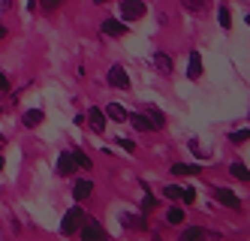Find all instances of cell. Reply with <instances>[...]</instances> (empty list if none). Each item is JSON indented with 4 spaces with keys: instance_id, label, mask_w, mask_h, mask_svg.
Instances as JSON below:
<instances>
[{
    "instance_id": "obj_1",
    "label": "cell",
    "mask_w": 250,
    "mask_h": 241,
    "mask_svg": "<svg viewBox=\"0 0 250 241\" xmlns=\"http://www.w3.org/2000/svg\"><path fill=\"white\" fill-rule=\"evenodd\" d=\"M84 220H87V214H84L79 205H73V208L63 214V220H61V232H63V235H76V232L82 229Z\"/></svg>"
},
{
    "instance_id": "obj_2",
    "label": "cell",
    "mask_w": 250,
    "mask_h": 241,
    "mask_svg": "<svg viewBox=\"0 0 250 241\" xmlns=\"http://www.w3.org/2000/svg\"><path fill=\"white\" fill-rule=\"evenodd\" d=\"M145 15V0H121V18L124 22H139Z\"/></svg>"
},
{
    "instance_id": "obj_3",
    "label": "cell",
    "mask_w": 250,
    "mask_h": 241,
    "mask_svg": "<svg viewBox=\"0 0 250 241\" xmlns=\"http://www.w3.org/2000/svg\"><path fill=\"white\" fill-rule=\"evenodd\" d=\"M79 235H82V241H105V238H109V235H105V229L97 223V220H84L82 229H79Z\"/></svg>"
},
{
    "instance_id": "obj_4",
    "label": "cell",
    "mask_w": 250,
    "mask_h": 241,
    "mask_svg": "<svg viewBox=\"0 0 250 241\" xmlns=\"http://www.w3.org/2000/svg\"><path fill=\"white\" fill-rule=\"evenodd\" d=\"M109 85H112V88H121V90H127V88H130V76L124 72V66L115 64V66L109 69Z\"/></svg>"
},
{
    "instance_id": "obj_5",
    "label": "cell",
    "mask_w": 250,
    "mask_h": 241,
    "mask_svg": "<svg viewBox=\"0 0 250 241\" xmlns=\"http://www.w3.org/2000/svg\"><path fill=\"white\" fill-rule=\"evenodd\" d=\"M94 193V181H87V178H79L76 184H73V199L76 202H84L87 196Z\"/></svg>"
},
{
    "instance_id": "obj_6",
    "label": "cell",
    "mask_w": 250,
    "mask_h": 241,
    "mask_svg": "<svg viewBox=\"0 0 250 241\" xmlns=\"http://www.w3.org/2000/svg\"><path fill=\"white\" fill-rule=\"evenodd\" d=\"M214 196H217V202H220V205H226V208H232V211H235V208H241V199H238L235 193H232L229 187H220V190L214 193Z\"/></svg>"
},
{
    "instance_id": "obj_7",
    "label": "cell",
    "mask_w": 250,
    "mask_h": 241,
    "mask_svg": "<svg viewBox=\"0 0 250 241\" xmlns=\"http://www.w3.org/2000/svg\"><path fill=\"white\" fill-rule=\"evenodd\" d=\"M84 121L91 124V130H94V133H103V130H105V112H100L97 106L91 109V112H87V118H84Z\"/></svg>"
},
{
    "instance_id": "obj_8",
    "label": "cell",
    "mask_w": 250,
    "mask_h": 241,
    "mask_svg": "<svg viewBox=\"0 0 250 241\" xmlns=\"http://www.w3.org/2000/svg\"><path fill=\"white\" fill-rule=\"evenodd\" d=\"M154 66H157V72H163V76H172V58L166 51H154Z\"/></svg>"
},
{
    "instance_id": "obj_9",
    "label": "cell",
    "mask_w": 250,
    "mask_h": 241,
    "mask_svg": "<svg viewBox=\"0 0 250 241\" xmlns=\"http://www.w3.org/2000/svg\"><path fill=\"white\" fill-rule=\"evenodd\" d=\"M58 172L66 175V178L76 175V160H73V154H61V157H58Z\"/></svg>"
},
{
    "instance_id": "obj_10",
    "label": "cell",
    "mask_w": 250,
    "mask_h": 241,
    "mask_svg": "<svg viewBox=\"0 0 250 241\" xmlns=\"http://www.w3.org/2000/svg\"><path fill=\"white\" fill-rule=\"evenodd\" d=\"M142 115H145V118L151 121V130H163V124H166V118H163V112H160V109H154V106H148V109H145V112H142Z\"/></svg>"
},
{
    "instance_id": "obj_11",
    "label": "cell",
    "mask_w": 250,
    "mask_h": 241,
    "mask_svg": "<svg viewBox=\"0 0 250 241\" xmlns=\"http://www.w3.org/2000/svg\"><path fill=\"white\" fill-rule=\"evenodd\" d=\"M124 30H127V24L115 22V18H105L103 22V33H109V36H124Z\"/></svg>"
},
{
    "instance_id": "obj_12",
    "label": "cell",
    "mask_w": 250,
    "mask_h": 241,
    "mask_svg": "<svg viewBox=\"0 0 250 241\" xmlns=\"http://www.w3.org/2000/svg\"><path fill=\"white\" fill-rule=\"evenodd\" d=\"M21 124H24L27 130L40 127V124H42V112H40V109H30V112H24V115H21Z\"/></svg>"
},
{
    "instance_id": "obj_13",
    "label": "cell",
    "mask_w": 250,
    "mask_h": 241,
    "mask_svg": "<svg viewBox=\"0 0 250 241\" xmlns=\"http://www.w3.org/2000/svg\"><path fill=\"white\" fill-rule=\"evenodd\" d=\"M105 118H112V121H127V109L118 106V103H109V106H105Z\"/></svg>"
},
{
    "instance_id": "obj_14",
    "label": "cell",
    "mask_w": 250,
    "mask_h": 241,
    "mask_svg": "<svg viewBox=\"0 0 250 241\" xmlns=\"http://www.w3.org/2000/svg\"><path fill=\"white\" fill-rule=\"evenodd\" d=\"M127 121H130L136 130H142V133H148V130H151V121L142 115V112H139V115H127Z\"/></svg>"
},
{
    "instance_id": "obj_15",
    "label": "cell",
    "mask_w": 250,
    "mask_h": 241,
    "mask_svg": "<svg viewBox=\"0 0 250 241\" xmlns=\"http://www.w3.org/2000/svg\"><path fill=\"white\" fill-rule=\"evenodd\" d=\"M187 76H190V79H199V76H202V58H199V54H190V69H187Z\"/></svg>"
},
{
    "instance_id": "obj_16",
    "label": "cell",
    "mask_w": 250,
    "mask_h": 241,
    "mask_svg": "<svg viewBox=\"0 0 250 241\" xmlns=\"http://www.w3.org/2000/svg\"><path fill=\"white\" fill-rule=\"evenodd\" d=\"M166 223H169V226H181V223H184V211H181V208H169V211H166Z\"/></svg>"
},
{
    "instance_id": "obj_17",
    "label": "cell",
    "mask_w": 250,
    "mask_h": 241,
    "mask_svg": "<svg viewBox=\"0 0 250 241\" xmlns=\"http://www.w3.org/2000/svg\"><path fill=\"white\" fill-rule=\"evenodd\" d=\"M175 175H199V166H190V163H175L172 166Z\"/></svg>"
},
{
    "instance_id": "obj_18",
    "label": "cell",
    "mask_w": 250,
    "mask_h": 241,
    "mask_svg": "<svg viewBox=\"0 0 250 241\" xmlns=\"http://www.w3.org/2000/svg\"><path fill=\"white\" fill-rule=\"evenodd\" d=\"M178 241H205V229H199V226H193V229H187Z\"/></svg>"
},
{
    "instance_id": "obj_19",
    "label": "cell",
    "mask_w": 250,
    "mask_h": 241,
    "mask_svg": "<svg viewBox=\"0 0 250 241\" xmlns=\"http://www.w3.org/2000/svg\"><path fill=\"white\" fill-rule=\"evenodd\" d=\"M229 172H232V178H238V181H247V178H250V172H247V166H244V163H232V166H229Z\"/></svg>"
},
{
    "instance_id": "obj_20",
    "label": "cell",
    "mask_w": 250,
    "mask_h": 241,
    "mask_svg": "<svg viewBox=\"0 0 250 241\" xmlns=\"http://www.w3.org/2000/svg\"><path fill=\"white\" fill-rule=\"evenodd\" d=\"M181 3H184V9H190V12H196V15L205 12V0H181Z\"/></svg>"
},
{
    "instance_id": "obj_21",
    "label": "cell",
    "mask_w": 250,
    "mask_h": 241,
    "mask_svg": "<svg viewBox=\"0 0 250 241\" xmlns=\"http://www.w3.org/2000/svg\"><path fill=\"white\" fill-rule=\"evenodd\" d=\"M217 22H220V27H232V15H229V9H226V6H220V9H217Z\"/></svg>"
},
{
    "instance_id": "obj_22",
    "label": "cell",
    "mask_w": 250,
    "mask_h": 241,
    "mask_svg": "<svg viewBox=\"0 0 250 241\" xmlns=\"http://www.w3.org/2000/svg\"><path fill=\"white\" fill-rule=\"evenodd\" d=\"M121 223H124V226H133V229H142V226H145L142 220H136V214H124V217H121Z\"/></svg>"
},
{
    "instance_id": "obj_23",
    "label": "cell",
    "mask_w": 250,
    "mask_h": 241,
    "mask_svg": "<svg viewBox=\"0 0 250 241\" xmlns=\"http://www.w3.org/2000/svg\"><path fill=\"white\" fill-rule=\"evenodd\" d=\"M73 160H76V166H79V169H91V160H87L82 151H73Z\"/></svg>"
},
{
    "instance_id": "obj_24",
    "label": "cell",
    "mask_w": 250,
    "mask_h": 241,
    "mask_svg": "<svg viewBox=\"0 0 250 241\" xmlns=\"http://www.w3.org/2000/svg\"><path fill=\"white\" fill-rule=\"evenodd\" d=\"M157 208V199L154 196H145V199H142V211H145V214H151Z\"/></svg>"
},
{
    "instance_id": "obj_25",
    "label": "cell",
    "mask_w": 250,
    "mask_h": 241,
    "mask_svg": "<svg viewBox=\"0 0 250 241\" xmlns=\"http://www.w3.org/2000/svg\"><path fill=\"white\" fill-rule=\"evenodd\" d=\"M250 139V130L244 127V130H235V133H232V142H247Z\"/></svg>"
},
{
    "instance_id": "obj_26",
    "label": "cell",
    "mask_w": 250,
    "mask_h": 241,
    "mask_svg": "<svg viewBox=\"0 0 250 241\" xmlns=\"http://www.w3.org/2000/svg\"><path fill=\"white\" fill-rule=\"evenodd\" d=\"M163 193H166L169 199H181V187H175V184H169V187H166Z\"/></svg>"
},
{
    "instance_id": "obj_27",
    "label": "cell",
    "mask_w": 250,
    "mask_h": 241,
    "mask_svg": "<svg viewBox=\"0 0 250 241\" xmlns=\"http://www.w3.org/2000/svg\"><path fill=\"white\" fill-rule=\"evenodd\" d=\"M118 145L124 148V151H130V154L136 151V142H133V139H118Z\"/></svg>"
},
{
    "instance_id": "obj_28",
    "label": "cell",
    "mask_w": 250,
    "mask_h": 241,
    "mask_svg": "<svg viewBox=\"0 0 250 241\" xmlns=\"http://www.w3.org/2000/svg\"><path fill=\"white\" fill-rule=\"evenodd\" d=\"M181 199L190 205V202H196V193H193V190H181Z\"/></svg>"
},
{
    "instance_id": "obj_29",
    "label": "cell",
    "mask_w": 250,
    "mask_h": 241,
    "mask_svg": "<svg viewBox=\"0 0 250 241\" xmlns=\"http://www.w3.org/2000/svg\"><path fill=\"white\" fill-rule=\"evenodd\" d=\"M40 3H42L45 9H55V6H61V3H63V0H40Z\"/></svg>"
},
{
    "instance_id": "obj_30",
    "label": "cell",
    "mask_w": 250,
    "mask_h": 241,
    "mask_svg": "<svg viewBox=\"0 0 250 241\" xmlns=\"http://www.w3.org/2000/svg\"><path fill=\"white\" fill-rule=\"evenodd\" d=\"M6 88H9V79L3 76V72H0V90H6Z\"/></svg>"
},
{
    "instance_id": "obj_31",
    "label": "cell",
    "mask_w": 250,
    "mask_h": 241,
    "mask_svg": "<svg viewBox=\"0 0 250 241\" xmlns=\"http://www.w3.org/2000/svg\"><path fill=\"white\" fill-rule=\"evenodd\" d=\"M3 36H6V27H3V24H0V40H3Z\"/></svg>"
},
{
    "instance_id": "obj_32",
    "label": "cell",
    "mask_w": 250,
    "mask_h": 241,
    "mask_svg": "<svg viewBox=\"0 0 250 241\" xmlns=\"http://www.w3.org/2000/svg\"><path fill=\"white\" fill-rule=\"evenodd\" d=\"M3 145H6V142H3V136H0V151H3Z\"/></svg>"
}]
</instances>
